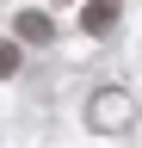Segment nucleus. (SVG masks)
I'll use <instances>...</instances> for the list:
<instances>
[{"label":"nucleus","mask_w":142,"mask_h":148,"mask_svg":"<svg viewBox=\"0 0 142 148\" xmlns=\"http://www.w3.org/2000/svg\"><path fill=\"white\" fill-rule=\"evenodd\" d=\"M80 25L93 31V37H105V31L117 25V0H86V12H80Z\"/></svg>","instance_id":"f257e3e1"},{"label":"nucleus","mask_w":142,"mask_h":148,"mask_svg":"<svg viewBox=\"0 0 142 148\" xmlns=\"http://www.w3.org/2000/svg\"><path fill=\"white\" fill-rule=\"evenodd\" d=\"M6 74H19V43H0V80Z\"/></svg>","instance_id":"7ed1b4c3"},{"label":"nucleus","mask_w":142,"mask_h":148,"mask_svg":"<svg viewBox=\"0 0 142 148\" xmlns=\"http://www.w3.org/2000/svg\"><path fill=\"white\" fill-rule=\"evenodd\" d=\"M19 37H31V43H49V18H43V12H25V18H19Z\"/></svg>","instance_id":"f03ea898"}]
</instances>
